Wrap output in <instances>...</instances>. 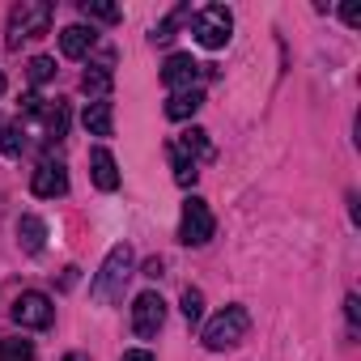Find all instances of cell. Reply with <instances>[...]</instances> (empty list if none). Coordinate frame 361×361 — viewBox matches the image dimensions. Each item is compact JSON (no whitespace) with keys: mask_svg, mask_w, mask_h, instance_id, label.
Here are the masks:
<instances>
[{"mask_svg":"<svg viewBox=\"0 0 361 361\" xmlns=\"http://www.w3.org/2000/svg\"><path fill=\"white\" fill-rule=\"evenodd\" d=\"M119 361H157V357H153L149 348H128V353H123Z\"/></svg>","mask_w":361,"mask_h":361,"instance_id":"obj_27","label":"cell"},{"mask_svg":"<svg viewBox=\"0 0 361 361\" xmlns=\"http://www.w3.org/2000/svg\"><path fill=\"white\" fill-rule=\"evenodd\" d=\"M145 276H153V281H157V276H161V259H149V264H145Z\"/></svg>","mask_w":361,"mask_h":361,"instance_id":"obj_28","label":"cell"},{"mask_svg":"<svg viewBox=\"0 0 361 361\" xmlns=\"http://www.w3.org/2000/svg\"><path fill=\"white\" fill-rule=\"evenodd\" d=\"M128 276H132V247H128V243H115V247L106 251V259H102V268H98L94 285H90V298H94L98 306L119 302V298H123Z\"/></svg>","mask_w":361,"mask_h":361,"instance_id":"obj_1","label":"cell"},{"mask_svg":"<svg viewBox=\"0 0 361 361\" xmlns=\"http://www.w3.org/2000/svg\"><path fill=\"white\" fill-rule=\"evenodd\" d=\"M247 327H251V314H247V306H226L221 314H213L209 323H204V348L209 353H226V348H234L243 336H247Z\"/></svg>","mask_w":361,"mask_h":361,"instance_id":"obj_2","label":"cell"},{"mask_svg":"<svg viewBox=\"0 0 361 361\" xmlns=\"http://www.w3.org/2000/svg\"><path fill=\"white\" fill-rule=\"evenodd\" d=\"M81 13H85V18H98V22H111V26L119 22V9H115V5H102V0H85Z\"/></svg>","mask_w":361,"mask_h":361,"instance_id":"obj_24","label":"cell"},{"mask_svg":"<svg viewBox=\"0 0 361 361\" xmlns=\"http://www.w3.org/2000/svg\"><path fill=\"white\" fill-rule=\"evenodd\" d=\"M35 115H43L51 140H64V132H68V106H64V102H43Z\"/></svg>","mask_w":361,"mask_h":361,"instance_id":"obj_17","label":"cell"},{"mask_svg":"<svg viewBox=\"0 0 361 361\" xmlns=\"http://www.w3.org/2000/svg\"><path fill=\"white\" fill-rule=\"evenodd\" d=\"M178 310H183L188 323H200V319H204V293H200V289H183V298H178Z\"/></svg>","mask_w":361,"mask_h":361,"instance_id":"obj_22","label":"cell"},{"mask_svg":"<svg viewBox=\"0 0 361 361\" xmlns=\"http://www.w3.org/2000/svg\"><path fill=\"white\" fill-rule=\"evenodd\" d=\"M200 73H204V64H196L188 51H174V56L166 60V68H161V81H166V90L183 94V90H196Z\"/></svg>","mask_w":361,"mask_h":361,"instance_id":"obj_8","label":"cell"},{"mask_svg":"<svg viewBox=\"0 0 361 361\" xmlns=\"http://www.w3.org/2000/svg\"><path fill=\"white\" fill-rule=\"evenodd\" d=\"M81 90H85L94 102H106V94H111V56H102V64L85 68V77H81Z\"/></svg>","mask_w":361,"mask_h":361,"instance_id":"obj_14","label":"cell"},{"mask_svg":"<svg viewBox=\"0 0 361 361\" xmlns=\"http://www.w3.org/2000/svg\"><path fill=\"white\" fill-rule=\"evenodd\" d=\"M90 166H94V183L102 188V192H115L119 188V166H115V157H111V149H94L90 153Z\"/></svg>","mask_w":361,"mask_h":361,"instance_id":"obj_11","label":"cell"},{"mask_svg":"<svg viewBox=\"0 0 361 361\" xmlns=\"http://www.w3.org/2000/svg\"><path fill=\"white\" fill-rule=\"evenodd\" d=\"M0 149H5V157H22V149H26V128H22V119L0 128Z\"/></svg>","mask_w":361,"mask_h":361,"instance_id":"obj_20","label":"cell"},{"mask_svg":"<svg viewBox=\"0 0 361 361\" xmlns=\"http://www.w3.org/2000/svg\"><path fill=\"white\" fill-rule=\"evenodd\" d=\"M94 43H98L94 26H64V30H60V51H64L68 60H85V56L94 51Z\"/></svg>","mask_w":361,"mask_h":361,"instance_id":"obj_10","label":"cell"},{"mask_svg":"<svg viewBox=\"0 0 361 361\" xmlns=\"http://www.w3.org/2000/svg\"><path fill=\"white\" fill-rule=\"evenodd\" d=\"M344 314H348V323L357 327V319H361V302H357V293H348V298H344Z\"/></svg>","mask_w":361,"mask_h":361,"instance_id":"obj_25","label":"cell"},{"mask_svg":"<svg viewBox=\"0 0 361 361\" xmlns=\"http://www.w3.org/2000/svg\"><path fill=\"white\" fill-rule=\"evenodd\" d=\"M174 149L183 153L188 161H209V157H213V145H209V132H204V128H188L183 136L174 140Z\"/></svg>","mask_w":361,"mask_h":361,"instance_id":"obj_12","label":"cell"},{"mask_svg":"<svg viewBox=\"0 0 361 361\" xmlns=\"http://www.w3.org/2000/svg\"><path fill=\"white\" fill-rule=\"evenodd\" d=\"M13 323H22V327H35V331H43V327H51L56 323V306H51V298L47 293H39V289H30V293H22V298H13Z\"/></svg>","mask_w":361,"mask_h":361,"instance_id":"obj_6","label":"cell"},{"mask_svg":"<svg viewBox=\"0 0 361 361\" xmlns=\"http://www.w3.org/2000/svg\"><path fill=\"white\" fill-rule=\"evenodd\" d=\"M161 323H166V302H161V293H140V298L132 302V331H136L140 340H153V336L161 331Z\"/></svg>","mask_w":361,"mask_h":361,"instance_id":"obj_7","label":"cell"},{"mask_svg":"<svg viewBox=\"0 0 361 361\" xmlns=\"http://www.w3.org/2000/svg\"><path fill=\"white\" fill-rule=\"evenodd\" d=\"M30 192H35V196H43V200L64 196V192H68V170H64L60 161H56V166H51V161H43V166L35 170V178H30Z\"/></svg>","mask_w":361,"mask_h":361,"instance_id":"obj_9","label":"cell"},{"mask_svg":"<svg viewBox=\"0 0 361 361\" xmlns=\"http://www.w3.org/2000/svg\"><path fill=\"white\" fill-rule=\"evenodd\" d=\"M170 161H174V183H178V188H192V183H196V174H200L196 161H188L174 145H170Z\"/></svg>","mask_w":361,"mask_h":361,"instance_id":"obj_21","label":"cell"},{"mask_svg":"<svg viewBox=\"0 0 361 361\" xmlns=\"http://www.w3.org/2000/svg\"><path fill=\"white\" fill-rule=\"evenodd\" d=\"M0 94H5V73H0Z\"/></svg>","mask_w":361,"mask_h":361,"instance_id":"obj_29","label":"cell"},{"mask_svg":"<svg viewBox=\"0 0 361 361\" xmlns=\"http://www.w3.org/2000/svg\"><path fill=\"white\" fill-rule=\"evenodd\" d=\"M18 243H22V251H30V255H39L43 247H47V226L35 217V213H26L22 221H18Z\"/></svg>","mask_w":361,"mask_h":361,"instance_id":"obj_15","label":"cell"},{"mask_svg":"<svg viewBox=\"0 0 361 361\" xmlns=\"http://www.w3.org/2000/svg\"><path fill=\"white\" fill-rule=\"evenodd\" d=\"M81 123H85V132H94V136H111V132H115L111 102H90L85 115H81Z\"/></svg>","mask_w":361,"mask_h":361,"instance_id":"obj_16","label":"cell"},{"mask_svg":"<svg viewBox=\"0 0 361 361\" xmlns=\"http://www.w3.org/2000/svg\"><path fill=\"white\" fill-rule=\"evenodd\" d=\"M200 106H204V94H200V90H183V94H170V98H166V119L183 123V119H192V115H196Z\"/></svg>","mask_w":361,"mask_h":361,"instance_id":"obj_13","label":"cell"},{"mask_svg":"<svg viewBox=\"0 0 361 361\" xmlns=\"http://www.w3.org/2000/svg\"><path fill=\"white\" fill-rule=\"evenodd\" d=\"M340 18H344L348 26H361V5H344V9H340Z\"/></svg>","mask_w":361,"mask_h":361,"instance_id":"obj_26","label":"cell"},{"mask_svg":"<svg viewBox=\"0 0 361 361\" xmlns=\"http://www.w3.org/2000/svg\"><path fill=\"white\" fill-rule=\"evenodd\" d=\"M0 361H39V353L22 336H0Z\"/></svg>","mask_w":361,"mask_h":361,"instance_id":"obj_19","label":"cell"},{"mask_svg":"<svg viewBox=\"0 0 361 361\" xmlns=\"http://www.w3.org/2000/svg\"><path fill=\"white\" fill-rule=\"evenodd\" d=\"M213 230H217V221H213V209H209L200 196H192V200L183 204V221H178V238H183L188 247H204V243L213 238Z\"/></svg>","mask_w":361,"mask_h":361,"instance_id":"obj_5","label":"cell"},{"mask_svg":"<svg viewBox=\"0 0 361 361\" xmlns=\"http://www.w3.org/2000/svg\"><path fill=\"white\" fill-rule=\"evenodd\" d=\"M183 22H192V5H178V9H170L157 26H153V43H170L174 39V30L183 26Z\"/></svg>","mask_w":361,"mask_h":361,"instance_id":"obj_18","label":"cell"},{"mask_svg":"<svg viewBox=\"0 0 361 361\" xmlns=\"http://www.w3.org/2000/svg\"><path fill=\"white\" fill-rule=\"evenodd\" d=\"M192 35H196L200 47L221 51V47L230 43V35H234V13H230L226 5H204V9H196V13H192Z\"/></svg>","mask_w":361,"mask_h":361,"instance_id":"obj_3","label":"cell"},{"mask_svg":"<svg viewBox=\"0 0 361 361\" xmlns=\"http://www.w3.org/2000/svg\"><path fill=\"white\" fill-rule=\"evenodd\" d=\"M26 77H30L35 85H47V81L56 77V60H51V56H35V60L26 64Z\"/></svg>","mask_w":361,"mask_h":361,"instance_id":"obj_23","label":"cell"},{"mask_svg":"<svg viewBox=\"0 0 361 361\" xmlns=\"http://www.w3.org/2000/svg\"><path fill=\"white\" fill-rule=\"evenodd\" d=\"M51 30V5L47 0H22L9 13V47H22V39H43Z\"/></svg>","mask_w":361,"mask_h":361,"instance_id":"obj_4","label":"cell"}]
</instances>
